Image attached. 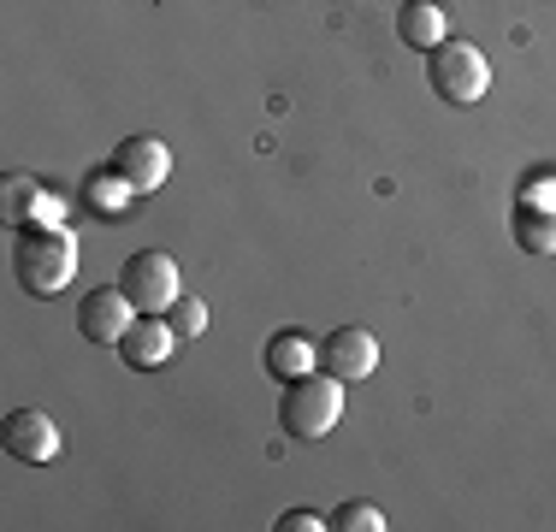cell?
Instances as JSON below:
<instances>
[{
	"instance_id": "1",
	"label": "cell",
	"mask_w": 556,
	"mask_h": 532,
	"mask_svg": "<svg viewBox=\"0 0 556 532\" xmlns=\"http://www.w3.org/2000/svg\"><path fill=\"white\" fill-rule=\"evenodd\" d=\"M12 273L30 296H60L77 278V237L65 225H24L18 249H12Z\"/></svg>"
},
{
	"instance_id": "2",
	"label": "cell",
	"mask_w": 556,
	"mask_h": 532,
	"mask_svg": "<svg viewBox=\"0 0 556 532\" xmlns=\"http://www.w3.org/2000/svg\"><path fill=\"white\" fill-rule=\"evenodd\" d=\"M278 420H285L290 438H302V444H314V438H326L332 426L343 420V379L338 372H302V379H285V403H278Z\"/></svg>"
},
{
	"instance_id": "3",
	"label": "cell",
	"mask_w": 556,
	"mask_h": 532,
	"mask_svg": "<svg viewBox=\"0 0 556 532\" xmlns=\"http://www.w3.org/2000/svg\"><path fill=\"white\" fill-rule=\"evenodd\" d=\"M427 84H432V96L450 101V106H473L492 89V60L473 42H439L427 60Z\"/></svg>"
},
{
	"instance_id": "4",
	"label": "cell",
	"mask_w": 556,
	"mask_h": 532,
	"mask_svg": "<svg viewBox=\"0 0 556 532\" xmlns=\"http://www.w3.org/2000/svg\"><path fill=\"white\" fill-rule=\"evenodd\" d=\"M118 284H125V296L137 302V314H166L172 302L184 296L178 261H172L166 249H142V255H130L125 273H118Z\"/></svg>"
},
{
	"instance_id": "5",
	"label": "cell",
	"mask_w": 556,
	"mask_h": 532,
	"mask_svg": "<svg viewBox=\"0 0 556 532\" xmlns=\"http://www.w3.org/2000/svg\"><path fill=\"white\" fill-rule=\"evenodd\" d=\"M130 326H137V302L125 296V284L89 290L84 308H77V331H84L89 343H125Z\"/></svg>"
},
{
	"instance_id": "6",
	"label": "cell",
	"mask_w": 556,
	"mask_h": 532,
	"mask_svg": "<svg viewBox=\"0 0 556 532\" xmlns=\"http://www.w3.org/2000/svg\"><path fill=\"white\" fill-rule=\"evenodd\" d=\"M113 172H118V178H125L137 195H154V190L172 178V149H166L161 137H125V142L113 149Z\"/></svg>"
},
{
	"instance_id": "7",
	"label": "cell",
	"mask_w": 556,
	"mask_h": 532,
	"mask_svg": "<svg viewBox=\"0 0 556 532\" xmlns=\"http://www.w3.org/2000/svg\"><path fill=\"white\" fill-rule=\"evenodd\" d=\"M320 367H326V372H338L343 384L367 379V372L379 367V338H374L367 326H338L332 338L320 343Z\"/></svg>"
},
{
	"instance_id": "8",
	"label": "cell",
	"mask_w": 556,
	"mask_h": 532,
	"mask_svg": "<svg viewBox=\"0 0 556 532\" xmlns=\"http://www.w3.org/2000/svg\"><path fill=\"white\" fill-rule=\"evenodd\" d=\"M0 432H7V449H12V456L30 461V468H42V461L60 456V426L48 420L42 408H12Z\"/></svg>"
},
{
	"instance_id": "9",
	"label": "cell",
	"mask_w": 556,
	"mask_h": 532,
	"mask_svg": "<svg viewBox=\"0 0 556 532\" xmlns=\"http://www.w3.org/2000/svg\"><path fill=\"white\" fill-rule=\"evenodd\" d=\"M172 343H178V331H172V319L166 314H142L137 326L125 331V362L130 367H142V372H154V367H166L172 362Z\"/></svg>"
},
{
	"instance_id": "10",
	"label": "cell",
	"mask_w": 556,
	"mask_h": 532,
	"mask_svg": "<svg viewBox=\"0 0 556 532\" xmlns=\"http://www.w3.org/2000/svg\"><path fill=\"white\" fill-rule=\"evenodd\" d=\"M267 372H273V379H302V372H320V343H314L302 326L278 331V338L267 343Z\"/></svg>"
},
{
	"instance_id": "11",
	"label": "cell",
	"mask_w": 556,
	"mask_h": 532,
	"mask_svg": "<svg viewBox=\"0 0 556 532\" xmlns=\"http://www.w3.org/2000/svg\"><path fill=\"white\" fill-rule=\"evenodd\" d=\"M396 36H403L408 48H439L450 42V18H444V7L439 0H403V12H396Z\"/></svg>"
},
{
	"instance_id": "12",
	"label": "cell",
	"mask_w": 556,
	"mask_h": 532,
	"mask_svg": "<svg viewBox=\"0 0 556 532\" xmlns=\"http://www.w3.org/2000/svg\"><path fill=\"white\" fill-rule=\"evenodd\" d=\"M509 231L527 255H556V202H515Z\"/></svg>"
},
{
	"instance_id": "13",
	"label": "cell",
	"mask_w": 556,
	"mask_h": 532,
	"mask_svg": "<svg viewBox=\"0 0 556 532\" xmlns=\"http://www.w3.org/2000/svg\"><path fill=\"white\" fill-rule=\"evenodd\" d=\"M42 183L24 178V172H12L7 183H0V219L7 225H36V207H42Z\"/></svg>"
},
{
	"instance_id": "14",
	"label": "cell",
	"mask_w": 556,
	"mask_h": 532,
	"mask_svg": "<svg viewBox=\"0 0 556 532\" xmlns=\"http://www.w3.org/2000/svg\"><path fill=\"white\" fill-rule=\"evenodd\" d=\"M332 527H338V532H386L391 521H386V509H379V503L350 497V503H343V509L332 515Z\"/></svg>"
},
{
	"instance_id": "15",
	"label": "cell",
	"mask_w": 556,
	"mask_h": 532,
	"mask_svg": "<svg viewBox=\"0 0 556 532\" xmlns=\"http://www.w3.org/2000/svg\"><path fill=\"white\" fill-rule=\"evenodd\" d=\"M166 319H172V331H178V338H202V331H207V302L202 296H178L166 308Z\"/></svg>"
},
{
	"instance_id": "16",
	"label": "cell",
	"mask_w": 556,
	"mask_h": 532,
	"mask_svg": "<svg viewBox=\"0 0 556 532\" xmlns=\"http://www.w3.org/2000/svg\"><path fill=\"white\" fill-rule=\"evenodd\" d=\"M125 195H137V190H130V183L118 178L113 166H108V172H96V178H89V202H96L101 213H113L118 202H125Z\"/></svg>"
},
{
	"instance_id": "17",
	"label": "cell",
	"mask_w": 556,
	"mask_h": 532,
	"mask_svg": "<svg viewBox=\"0 0 556 532\" xmlns=\"http://www.w3.org/2000/svg\"><path fill=\"white\" fill-rule=\"evenodd\" d=\"M515 202H556V172H533V178L521 183V195Z\"/></svg>"
},
{
	"instance_id": "18",
	"label": "cell",
	"mask_w": 556,
	"mask_h": 532,
	"mask_svg": "<svg viewBox=\"0 0 556 532\" xmlns=\"http://www.w3.org/2000/svg\"><path fill=\"white\" fill-rule=\"evenodd\" d=\"M278 527H285V532H314V527H332V521H326V515H314V509H290Z\"/></svg>"
}]
</instances>
